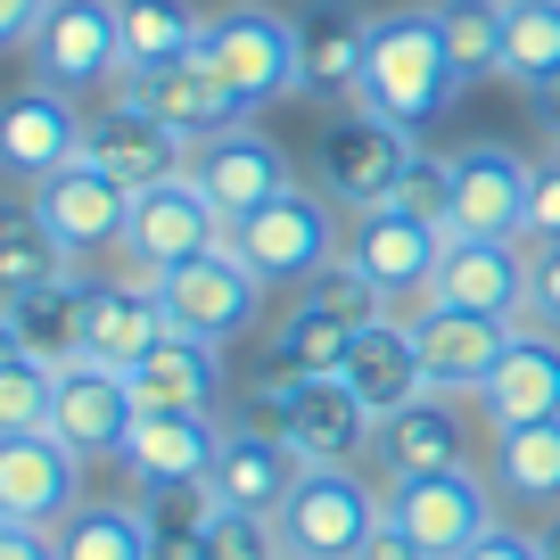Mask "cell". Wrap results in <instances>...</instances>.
<instances>
[{"label": "cell", "instance_id": "e0dca14e", "mask_svg": "<svg viewBox=\"0 0 560 560\" xmlns=\"http://www.w3.org/2000/svg\"><path fill=\"white\" fill-rule=\"evenodd\" d=\"M190 182L214 198V214H223V223H247V214L272 207L280 190H298L289 149H280L272 132H256V124H231V132L198 140V149H190Z\"/></svg>", "mask_w": 560, "mask_h": 560}, {"label": "cell", "instance_id": "9a60e30c", "mask_svg": "<svg viewBox=\"0 0 560 560\" xmlns=\"http://www.w3.org/2000/svg\"><path fill=\"white\" fill-rule=\"evenodd\" d=\"M305 470H314V462L280 438V420H223V445H214L207 494H214L223 511H256V520H272V511L298 494Z\"/></svg>", "mask_w": 560, "mask_h": 560}, {"label": "cell", "instance_id": "60d3db41", "mask_svg": "<svg viewBox=\"0 0 560 560\" xmlns=\"http://www.w3.org/2000/svg\"><path fill=\"white\" fill-rule=\"evenodd\" d=\"M560 240V158L536 165V182H527V223H520V247H552Z\"/></svg>", "mask_w": 560, "mask_h": 560}, {"label": "cell", "instance_id": "30bf717a", "mask_svg": "<svg viewBox=\"0 0 560 560\" xmlns=\"http://www.w3.org/2000/svg\"><path fill=\"white\" fill-rule=\"evenodd\" d=\"M380 494H387V520H396L429 560H462L494 520H503V503H494L487 470H470V462H454V470H429V478H404V487H380Z\"/></svg>", "mask_w": 560, "mask_h": 560}, {"label": "cell", "instance_id": "74e56055", "mask_svg": "<svg viewBox=\"0 0 560 560\" xmlns=\"http://www.w3.org/2000/svg\"><path fill=\"white\" fill-rule=\"evenodd\" d=\"M50 404H58V363H42V354H9L0 363V438L50 429Z\"/></svg>", "mask_w": 560, "mask_h": 560}, {"label": "cell", "instance_id": "f1b7e54d", "mask_svg": "<svg viewBox=\"0 0 560 560\" xmlns=\"http://www.w3.org/2000/svg\"><path fill=\"white\" fill-rule=\"evenodd\" d=\"M338 380L354 387V404H363L371 420H387V412H404V404H420V396H429V371H420L412 322H404V314L371 322V330H363V338H354V347H347V363H338Z\"/></svg>", "mask_w": 560, "mask_h": 560}, {"label": "cell", "instance_id": "7bdbcfd3", "mask_svg": "<svg viewBox=\"0 0 560 560\" xmlns=\"http://www.w3.org/2000/svg\"><path fill=\"white\" fill-rule=\"evenodd\" d=\"M462 560H544V552H536V527H520V520H494V527H487V536H478Z\"/></svg>", "mask_w": 560, "mask_h": 560}, {"label": "cell", "instance_id": "8fae6325", "mask_svg": "<svg viewBox=\"0 0 560 560\" xmlns=\"http://www.w3.org/2000/svg\"><path fill=\"white\" fill-rule=\"evenodd\" d=\"M83 158L140 198V190H158V182L190 174V140H182L158 107H140L132 91L116 83L100 107H83Z\"/></svg>", "mask_w": 560, "mask_h": 560}, {"label": "cell", "instance_id": "7dc6e473", "mask_svg": "<svg viewBox=\"0 0 560 560\" xmlns=\"http://www.w3.org/2000/svg\"><path fill=\"white\" fill-rule=\"evenodd\" d=\"M363 560H429V552H420V544H412V536H404V527H396V520H380V536H371V544H363Z\"/></svg>", "mask_w": 560, "mask_h": 560}, {"label": "cell", "instance_id": "ba28073f", "mask_svg": "<svg viewBox=\"0 0 560 560\" xmlns=\"http://www.w3.org/2000/svg\"><path fill=\"white\" fill-rule=\"evenodd\" d=\"M454 231L429 223V214H404V207H363L347 214V264L387 298V314H420L429 289H438V264Z\"/></svg>", "mask_w": 560, "mask_h": 560}, {"label": "cell", "instance_id": "8d00e7d4", "mask_svg": "<svg viewBox=\"0 0 560 560\" xmlns=\"http://www.w3.org/2000/svg\"><path fill=\"white\" fill-rule=\"evenodd\" d=\"M560 74V0H511V34H503V83L536 91Z\"/></svg>", "mask_w": 560, "mask_h": 560}, {"label": "cell", "instance_id": "b9f144b4", "mask_svg": "<svg viewBox=\"0 0 560 560\" xmlns=\"http://www.w3.org/2000/svg\"><path fill=\"white\" fill-rule=\"evenodd\" d=\"M527 322L560 338V240L552 247H527Z\"/></svg>", "mask_w": 560, "mask_h": 560}, {"label": "cell", "instance_id": "e575fe53", "mask_svg": "<svg viewBox=\"0 0 560 560\" xmlns=\"http://www.w3.org/2000/svg\"><path fill=\"white\" fill-rule=\"evenodd\" d=\"M50 280H74V256L50 240V223H42L34 207L0 214V305L34 298V289H50Z\"/></svg>", "mask_w": 560, "mask_h": 560}, {"label": "cell", "instance_id": "f35d334b", "mask_svg": "<svg viewBox=\"0 0 560 560\" xmlns=\"http://www.w3.org/2000/svg\"><path fill=\"white\" fill-rule=\"evenodd\" d=\"M387 207H404V214H429V223H445V214H454V158L420 149V158L404 165V182H396V198H387Z\"/></svg>", "mask_w": 560, "mask_h": 560}, {"label": "cell", "instance_id": "cb8c5ba5", "mask_svg": "<svg viewBox=\"0 0 560 560\" xmlns=\"http://www.w3.org/2000/svg\"><path fill=\"white\" fill-rule=\"evenodd\" d=\"M214 445H223V420H214V412H140L116 462H124V478H132L140 494H158V487H207Z\"/></svg>", "mask_w": 560, "mask_h": 560}, {"label": "cell", "instance_id": "603a6c76", "mask_svg": "<svg viewBox=\"0 0 560 560\" xmlns=\"http://www.w3.org/2000/svg\"><path fill=\"white\" fill-rule=\"evenodd\" d=\"M174 338V314H165L158 280H83V354L91 363L132 371L140 354H158Z\"/></svg>", "mask_w": 560, "mask_h": 560}, {"label": "cell", "instance_id": "7a4b0ae2", "mask_svg": "<svg viewBox=\"0 0 560 560\" xmlns=\"http://www.w3.org/2000/svg\"><path fill=\"white\" fill-rule=\"evenodd\" d=\"M380 520H387L380 478L354 470V462H314L298 478V494L272 511V536H280V560H363Z\"/></svg>", "mask_w": 560, "mask_h": 560}, {"label": "cell", "instance_id": "ffe728a7", "mask_svg": "<svg viewBox=\"0 0 560 560\" xmlns=\"http://www.w3.org/2000/svg\"><path fill=\"white\" fill-rule=\"evenodd\" d=\"M132 380H124L116 363H91V354H74V363H58V404H50V429L74 445L83 462H116L124 438H132Z\"/></svg>", "mask_w": 560, "mask_h": 560}, {"label": "cell", "instance_id": "5bb4252c", "mask_svg": "<svg viewBox=\"0 0 560 560\" xmlns=\"http://www.w3.org/2000/svg\"><path fill=\"white\" fill-rule=\"evenodd\" d=\"M83 470L58 429H25V438H0V527H58L67 511H83Z\"/></svg>", "mask_w": 560, "mask_h": 560}, {"label": "cell", "instance_id": "d6a6232c", "mask_svg": "<svg viewBox=\"0 0 560 560\" xmlns=\"http://www.w3.org/2000/svg\"><path fill=\"white\" fill-rule=\"evenodd\" d=\"M0 330H9L18 354L74 363V354H83V272L50 280V289H34V298H9V305H0Z\"/></svg>", "mask_w": 560, "mask_h": 560}, {"label": "cell", "instance_id": "2e32d148", "mask_svg": "<svg viewBox=\"0 0 560 560\" xmlns=\"http://www.w3.org/2000/svg\"><path fill=\"white\" fill-rule=\"evenodd\" d=\"M404 322H412V347H420V371H429V396H462V404L494 380V363H503L511 338H520V322L462 314V305H420V314H404Z\"/></svg>", "mask_w": 560, "mask_h": 560}, {"label": "cell", "instance_id": "5b68a950", "mask_svg": "<svg viewBox=\"0 0 560 560\" xmlns=\"http://www.w3.org/2000/svg\"><path fill=\"white\" fill-rule=\"evenodd\" d=\"M412 158H420V140L404 132V124H387V116H371V107L347 100L314 140V190L330 198V207H347V214L387 207Z\"/></svg>", "mask_w": 560, "mask_h": 560}, {"label": "cell", "instance_id": "bcb514c9", "mask_svg": "<svg viewBox=\"0 0 560 560\" xmlns=\"http://www.w3.org/2000/svg\"><path fill=\"white\" fill-rule=\"evenodd\" d=\"M527 116H536V132L560 149V74H552V83H536V91H527Z\"/></svg>", "mask_w": 560, "mask_h": 560}, {"label": "cell", "instance_id": "d590c367", "mask_svg": "<svg viewBox=\"0 0 560 560\" xmlns=\"http://www.w3.org/2000/svg\"><path fill=\"white\" fill-rule=\"evenodd\" d=\"M438 25H445V58H454L462 83H487V74H503L511 0H438Z\"/></svg>", "mask_w": 560, "mask_h": 560}, {"label": "cell", "instance_id": "681fc988", "mask_svg": "<svg viewBox=\"0 0 560 560\" xmlns=\"http://www.w3.org/2000/svg\"><path fill=\"white\" fill-rule=\"evenodd\" d=\"M9 354H18V347H9V330H0V363H9Z\"/></svg>", "mask_w": 560, "mask_h": 560}, {"label": "cell", "instance_id": "d4e9b609", "mask_svg": "<svg viewBox=\"0 0 560 560\" xmlns=\"http://www.w3.org/2000/svg\"><path fill=\"white\" fill-rule=\"evenodd\" d=\"M429 305H462V314H494V322H527V247L520 240H445L438 289Z\"/></svg>", "mask_w": 560, "mask_h": 560}, {"label": "cell", "instance_id": "52a82bcc", "mask_svg": "<svg viewBox=\"0 0 560 560\" xmlns=\"http://www.w3.org/2000/svg\"><path fill=\"white\" fill-rule=\"evenodd\" d=\"M198 58H207V67L231 83V100H240L247 116H256V107L298 100V18H280V9H256V0H240V9L207 18V34H198Z\"/></svg>", "mask_w": 560, "mask_h": 560}, {"label": "cell", "instance_id": "6da1fadb", "mask_svg": "<svg viewBox=\"0 0 560 560\" xmlns=\"http://www.w3.org/2000/svg\"><path fill=\"white\" fill-rule=\"evenodd\" d=\"M454 91H462V74H454V58H445L438 0H429V9H387V18H371V58H363V91H354V107H371V116L420 132Z\"/></svg>", "mask_w": 560, "mask_h": 560}, {"label": "cell", "instance_id": "ac0fdd59", "mask_svg": "<svg viewBox=\"0 0 560 560\" xmlns=\"http://www.w3.org/2000/svg\"><path fill=\"white\" fill-rule=\"evenodd\" d=\"M527 182H536V165H527L511 140H462L454 149V214H445V231H462V240H520Z\"/></svg>", "mask_w": 560, "mask_h": 560}, {"label": "cell", "instance_id": "4fadbf2b", "mask_svg": "<svg viewBox=\"0 0 560 560\" xmlns=\"http://www.w3.org/2000/svg\"><path fill=\"white\" fill-rule=\"evenodd\" d=\"M34 83L42 91H116L124 83V42H116V0H50V18L34 34Z\"/></svg>", "mask_w": 560, "mask_h": 560}, {"label": "cell", "instance_id": "7c38bea8", "mask_svg": "<svg viewBox=\"0 0 560 560\" xmlns=\"http://www.w3.org/2000/svg\"><path fill=\"white\" fill-rule=\"evenodd\" d=\"M223 240H231V223L214 214V198L198 190L190 174L158 182V190H140L132 214H124V264H132L140 280H165L174 264L207 256V247H223Z\"/></svg>", "mask_w": 560, "mask_h": 560}, {"label": "cell", "instance_id": "d6986e66", "mask_svg": "<svg viewBox=\"0 0 560 560\" xmlns=\"http://www.w3.org/2000/svg\"><path fill=\"white\" fill-rule=\"evenodd\" d=\"M25 207L50 223V240L67 247V256H100V247H124V214H132V190H124L116 174H100L91 158L58 165L50 182H34V198Z\"/></svg>", "mask_w": 560, "mask_h": 560}, {"label": "cell", "instance_id": "f546056e", "mask_svg": "<svg viewBox=\"0 0 560 560\" xmlns=\"http://www.w3.org/2000/svg\"><path fill=\"white\" fill-rule=\"evenodd\" d=\"M140 107H158L165 124H174L182 140H214V132H231V124H256L240 100H231V83L207 67V58H182V67H165V74H140V83H124Z\"/></svg>", "mask_w": 560, "mask_h": 560}, {"label": "cell", "instance_id": "f6af8a7d", "mask_svg": "<svg viewBox=\"0 0 560 560\" xmlns=\"http://www.w3.org/2000/svg\"><path fill=\"white\" fill-rule=\"evenodd\" d=\"M0 560H58L50 527H0Z\"/></svg>", "mask_w": 560, "mask_h": 560}, {"label": "cell", "instance_id": "836d02e7", "mask_svg": "<svg viewBox=\"0 0 560 560\" xmlns=\"http://www.w3.org/2000/svg\"><path fill=\"white\" fill-rule=\"evenodd\" d=\"M58 560H158V527L149 503H83L50 527Z\"/></svg>", "mask_w": 560, "mask_h": 560}, {"label": "cell", "instance_id": "4316f807", "mask_svg": "<svg viewBox=\"0 0 560 560\" xmlns=\"http://www.w3.org/2000/svg\"><path fill=\"white\" fill-rule=\"evenodd\" d=\"M470 412L487 420V429H520V420H552L560 412V338L536 330V322H520V338H511V354L494 363V380L470 396Z\"/></svg>", "mask_w": 560, "mask_h": 560}, {"label": "cell", "instance_id": "1f68e13d", "mask_svg": "<svg viewBox=\"0 0 560 560\" xmlns=\"http://www.w3.org/2000/svg\"><path fill=\"white\" fill-rule=\"evenodd\" d=\"M198 34H207V18H198L190 0H116L124 83H140V74H165V67H182V58H198Z\"/></svg>", "mask_w": 560, "mask_h": 560}, {"label": "cell", "instance_id": "3957f363", "mask_svg": "<svg viewBox=\"0 0 560 560\" xmlns=\"http://www.w3.org/2000/svg\"><path fill=\"white\" fill-rule=\"evenodd\" d=\"M347 207H330L322 190H280L272 207H256L247 223H231V247L247 256V272L264 280V289H305L314 272H330L338 256H347V223H338Z\"/></svg>", "mask_w": 560, "mask_h": 560}, {"label": "cell", "instance_id": "ee69618b", "mask_svg": "<svg viewBox=\"0 0 560 560\" xmlns=\"http://www.w3.org/2000/svg\"><path fill=\"white\" fill-rule=\"evenodd\" d=\"M42 18H50V0H0V50H34Z\"/></svg>", "mask_w": 560, "mask_h": 560}, {"label": "cell", "instance_id": "9c48e42d", "mask_svg": "<svg viewBox=\"0 0 560 560\" xmlns=\"http://www.w3.org/2000/svg\"><path fill=\"white\" fill-rule=\"evenodd\" d=\"M158 298H165V314H174L182 338L240 347V338L256 330V314H264V280L247 272V256L223 240V247H207V256L174 264V272L158 280Z\"/></svg>", "mask_w": 560, "mask_h": 560}, {"label": "cell", "instance_id": "8992f818", "mask_svg": "<svg viewBox=\"0 0 560 560\" xmlns=\"http://www.w3.org/2000/svg\"><path fill=\"white\" fill-rule=\"evenodd\" d=\"M256 412H272V420H280V438L298 445L305 462H354V470H363L371 429H380V420L354 404V387L338 380V371H289V363L264 371Z\"/></svg>", "mask_w": 560, "mask_h": 560}, {"label": "cell", "instance_id": "484cf974", "mask_svg": "<svg viewBox=\"0 0 560 560\" xmlns=\"http://www.w3.org/2000/svg\"><path fill=\"white\" fill-rule=\"evenodd\" d=\"M487 487L503 503V520H552L560 511V412L520 420V429H487Z\"/></svg>", "mask_w": 560, "mask_h": 560}, {"label": "cell", "instance_id": "7402d4cb", "mask_svg": "<svg viewBox=\"0 0 560 560\" xmlns=\"http://www.w3.org/2000/svg\"><path fill=\"white\" fill-rule=\"evenodd\" d=\"M83 158V107L67 100V91H42V83H25V91H9L0 100V174L9 182H50L58 165H74Z\"/></svg>", "mask_w": 560, "mask_h": 560}, {"label": "cell", "instance_id": "44dd1931", "mask_svg": "<svg viewBox=\"0 0 560 560\" xmlns=\"http://www.w3.org/2000/svg\"><path fill=\"white\" fill-rule=\"evenodd\" d=\"M470 462V429H462V396H420L404 412H387L371 429V454L363 470L380 487H404V478H429V470H454Z\"/></svg>", "mask_w": 560, "mask_h": 560}, {"label": "cell", "instance_id": "4dcf8cb0", "mask_svg": "<svg viewBox=\"0 0 560 560\" xmlns=\"http://www.w3.org/2000/svg\"><path fill=\"white\" fill-rule=\"evenodd\" d=\"M124 380H132L140 412H214V404H223V347L174 330L158 354H140Z\"/></svg>", "mask_w": 560, "mask_h": 560}, {"label": "cell", "instance_id": "83f0119b", "mask_svg": "<svg viewBox=\"0 0 560 560\" xmlns=\"http://www.w3.org/2000/svg\"><path fill=\"white\" fill-rule=\"evenodd\" d=\"M371 58V18L347 0H322L298 18V100H354Z\"/></svg>", "mask_w": 560, "mask_h": 560}, {"label": "cell", "instance_id": "ab89813d", "mask_svg": "<svg viewBox=\"0 0 560 560\" xmlns=\"http://www.w3.org/2000/svg\"><path fill=\"white\" fill-rule=\"evenodd\" d=\"M207 560H280V536H272V520H256V511H223L214 503Z\"/></svg>", "mask_w": 560, "mask_h": 560}, {"label": "cell", "instance_id": "c3c4849f", "mask_svg": "<svg viewBox=\"0 0 560 560\" xmlns=\"http://www.w3.org/2000/svg\"><path fill=\"white\" fill-rule=\"evenodd\" d=\"M536 552H544V560H560V511H552V520L536 527Z\"/></svg>", "mask_w": 560, "mask_h": 560}, {"label": "cell", "instance_id": "277c9868", "mask_svg": "<svg viewBox=\"0 0 560 560\" xmlns=\"http://www.w3.org/2000/svg\"><path fill=\"white\" fill-rule=\"evenodd\" d=\"M371 322H387V298L354 272L347 256H338L330 272H314L298 298H289V314L272 322V363H289V371H338V363H347V347L371 330Z\"/></svg>", "mask_w": 560, "mask_h": 560}]
</instances>
